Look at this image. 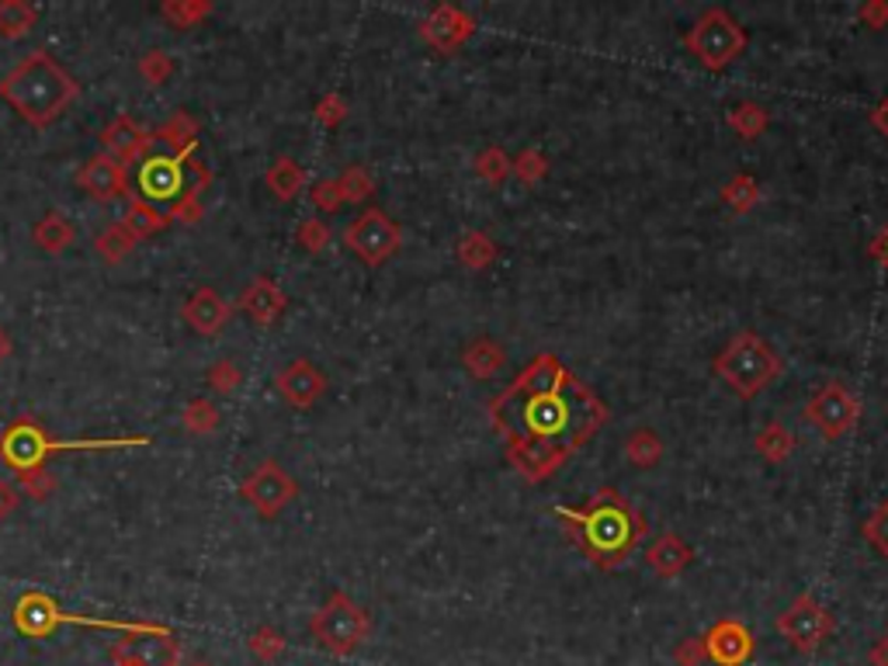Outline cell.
I'll use <instances>...</instances> for the list:
<instances>
[{
    "mask_svg": "<svg viewBox=\"0 0 888 666\" xmlns=\"http://www.w3.org/2000/svg\"><path fill=\"white\" fill-rule=\"evenodd\" d=\"M493 420L507 434L510 466L541 483L605 427L608 407L559 358L541 355L493 402Z\"/></svg>",
    "mask_w": 888,
    "mask_h": 666,
    "instance_id": "6da1fadb",
    "label": "cell"
},
{
    "mask_svg": "<svg viewBox=\"0 0 888 666\" xmlns=\"http://www.w3.org/2000/svg\"><path fill=\"white\" fill-rule=\"evenodd\" d=\"M556 514L566 520V531L580 545V553L600 569L621 566L649 531L646 517L618 489H597L583 507H559Z\"/></svg>",
    "mask_w": 888,
    "mask_h": 666,
    "instance_id": "7a4b0ae2",
    "label": "cell"
},
{
    "mask_svg": "<svg viewBox=\"0 0 888 666\" xmlns=\"http://www.w3.org/2000/svg\"><path fill=\"white\" fill-rule=\"evenodd\" d=\"M80 98L77 77L52 60L46 49L28 52L24 60L0 80V101H4L21 122L46 129Z\"/></svg>",
    "mask_w": 888,
    "mask_h": 666,
    "instance_id": "3957f363",
    "label": "cell"
},
{
    "mask_svg": "<svg viewBox=\"0 0 888 666\" xmlns=\"http://www.w3.org/2000/svg\"><path fill=\"white\" fill-rule=\"evenodd\" d=\"M711 368L722 382H729V389L739 399H754L778 379L785 365H781L775 347H770L760 334L739 330L719 351V358H715Z\"/></svg>",
    "mask_w": 888,
    "mask_h": 666,
    "instance_id": "277c9868",
    "label": "cell"
},
{
    "mask_svg": "<svg viewBox=\"0 0 888 666\" xmlns=\"http://www.w3.org/2000/svg\"><path fill=\"white\" fill-rule=\"evenodd\" d=\"M684 46L695 52V60L705 70L719 73L742 56V49H747V32H742V24L726 8H708L695 21L691 32L684 36Z\"/></svg>",
    "mask_w": 888,
    "mask_h": 666,
    "instance_id": "5b68a950",
    "label": "cell"
},
{
    "mask_svg": "<svg viewBox=\"0 0 888 666\" xmlns=\"http://www.w3.org/2000/svg\"><path fill=\"white\" fill-rule=\"evenodd\" d=\"M122 445H147V438L139 441H56L46 430H39L32 420H21L0 434V458L8 461L11 469L28 473V469H42L49 455L60 451H77V448H122Z\"/></svg>",
    "mask_w": 888,
    "mask_h": 666,
    "instance_id": "8992f818",
    "label": "cell"
},
{
    "mask_svg": "<svg viewBox=\"0 0 888 666\" xmlns=\"http://www.w3.org/2000/svg\"><path fill=\"white\" fill-rule=\"evenodd\" d=\"M309 635L333 656H351L368 639V615L348 594H330L309 622Z\"/></svg>",
    "mask_w": 888,
    "mask_h": 666,
    "instance_id": "52a82bcc",
    "label": "cell"
},
{
    "mask_svg": "<svg viewBox=\"0 0 888 666\" xmlns=\"http://www.w3.org/2000/svg\"><path fill=\"white\" fill-rule=\"evenodd\" d=\"M343 247H348L361 265L382 268L403 247V229H399L382 209L368 206L348 226H343Z\"/></svg>",
    "mask_w": 888,
    "mask_h": 666,
    "instance_id": "ba28073f",
    "label": "cell"
},
{
    "mask_svg": "<svg viewBox=\"0 0 888 666\" xmlns=\"http://www.w3.org/2000/svg\"><path fill=\"white\" fill-rule=\"evenodd\" d=\"M837 628V618L826 604H819L812 594H798L778 618V632L788 639L791 649L798 653H812L819 649Z\"/></svg>",
    "mask_w": 888,
    "mask_h": 666,
    "instance_id": "9c48e42d",
    "label": "cell"
},
{
    "mask_svg": "<svg viewBox=\"0 0 888 666\" xmlns=\"http://www.w3.org/2000/svg\"><path fill=\"white\" fill-rule=\"evenodd\" d=\"M240 497L261 514L265 520H275L285 507H292L299 497V483L292 473L275 458H265L243 483H240Z\"/></svg>",
    "mask_w": 888,
    "mask_h": 666,
    "instance_id": "30bf717a",
    "label": "cell"
},
{
    "mask_svg": "<svg viewBox=\"0 0 888 666\" xmlns=\"http://www.w3.org/2000/svg\"><path fill=\"white\" fill-rule=\"evenodd\" d=\"M806 420L822 434L826 441H837L857 427V420H861V399H857L844 382H826L806 402Z\"/></svg>",
    "mask_w": 888,
    "mask_h": 666,
    "instance_id": "8fae6325",
    "label": "cell"
},
{
    "mask_svg": "<svg viewBox=\"0 0 888 666\" xmlns=\"http://www.w3.org/2000/svg\"><path fill=\"white\" fill-rule=\"evenodd\" d=\"M114 666H178L181 663V646L174 635L163 628L136 625L126 639L111 646Z\"/></svg>",
    "mask_w": 888,
    "mask_h": 666,
    "instance_id": "7c38bea8",
    "label": "cell"
},
{
    "mask_svg": "<svg viewBox=\"0 0 888 666\" xmlns=\"http://www.w3.org/2000/svg\"><path fill=\"white\" fill-rule=\"evenodd\" d=\"M476 36V21L455 4H441L420 21V39L438 49L441 56H451Z\"/></svg>",
    "mask_w": 888,
    "mask_h": 666,
    "instance_id": "4fadbf2b",
    "label": "cell"
},
{
    "mask_svg": "<svg viewBox=\"0 0 888 666\" xmlns=\"http://www.w3.org/2000/svg\"><path fill=\"white\" fill-rule=\"evenodd\" d=\"M705 649L715 666H747L757 643H754V632L739 618H722L705 632Z\"/></svg>",
    "mask_w": 888,
    "mask_h": 666,
    "instance_id": "5bb4252c",
    "label": "cell"
},
{
    "mask_svg": "<svg viewBox=\"0 0 888 666\" xmlns=\"http://www.w3.org/2000/svg\"><path fill=\"white\" fill-rule=\"evenodd\" d=\"M275 389L292 410H309L312 402L327 392V375L312 361L296 358V361H289L275 375Z\"/></svg>",
    "mask_w": 888,
    "mask_h": 666,
    "instance_id": "9a60e30c",
    "label": "cell"
},
{
    "mask_svg": "<svg viewBox=\"0 0 888 666\" xmlns=\"http://www.w3.org/2000/svg\"><path fill=\"white\" fill-rule=\"evenodd\" d=\"M77 185L83 195H91L94 201H114L126 195V163H119L111 153H94L80 163L77 170Z\"/></svg>",
    "mask_w": 888,
    "mask_h": 666,
    "instance_id": "2e32d148",
    "label": "cell"
},
{
    "mask_svg": "<svg viewBox=\"0 0 888 666\" xmlns=\"http://www.w3.org/2000/svg\"><path fill=\"white\" fill-rule=\"evenodd\" d=\"M229 316H233V306H229L219 288H212V285L194 288L184 302V324L198 337H219V330L229 324Z\"/></svg>",
    "mask_w": 888,
    "mask_h": 666,
    "instance_id": "e0dca14e",
    "label": "cell"
},
{
    "mask_svg": "<svg viewBox=\"0 0 888 666\" xmlns=\"http://www.w3.org/2000/svg\"><path fill=\"white\" fill-rule=\"evenodd\" d=\"M184 157H147L139 170V185L147 201H178L184 188Z\"/></svg>",
    "mask_w": 888,
    "mask_h": 666,
    "instance_id": "ac0fdd59",
    "label": "cell"
},
{
    "mask_svg": "<svg viewBox=\"0 0 888 666\" xmlns=\"http://www.w3.org/2000/svg\"><path fill=\"white\" fill-rule=\"evenodd\" d=\"M101 142H104V153H111L119 163H136L147 157L153 136L142 129L132 115H119V119H111L101 132Z\"/></svg>",
    "mask_w": 888,
    "mask_h": 666,
    "instance_id": "d6986e66",
    "label": "cell"
},
{
    "mask_svg": "<svg viewBox=\"0 0 888 666\" xmlns=\"http://www.w3.org/2000/svg\"><path fill=\"white\" fill-rule=\"evenodd\" d=\"M285 306H289V296L281 292V285L275 278H253L243 296H240V309L247 312V320L257 327H271L281 320Z\"/></svg>",
    "mask_w": 888,
    "mask_h": 666,
    "instance_id": "ffe728a7",
    "label": "cell"
},
{
    "mask_svg": "<svg viewBox=\"0 0 888 666\" xmlns=\"http://www.w3.org/2000/svg\"><path fill=\"white\" fill-rule=\"evenodd\" d=\"M691 559H695V548L674 531H663L646 548V563L660 580H674V576H680L687 566H691Z\"/></svg>",
    "mask_w": 888,
    "mask_h": 666,
    "instance_id": "44dd1931",
    "label": "cell"
},
{
    "mask_svg": "<svg viewBox=\"0 0 888 666\" xmlns=\"http://www.w3.org/2000/svg\"><path fill=\"white\" fill-rule=\"evenodd\" d=\"M73 240H77L73 222H70L63 212H56V209H49V212L36 222V229H32V243H36L42 254H49V257L67 254V250L73 247Z\"/></svg>",
    "mask_w": 888,
    "mask_h": 666,
    "instance_id": "7402d4cb",
    "label": "cell"
},
{
    "mask_svg": "<svg viewBox=\"0 0 888 666\" xmlns=\"http://www.w3.org/2000/svg\"><path fill=\"white\" fill-rule=\"evenodd\" d=\"M462 365L472 379L486 382V379H493V375H500V368L507 365V351H503V344H497L493 337H476L462 351Z\"/></svg>",
    "mask_w": 888,
    "mask_h": 666,
    "instance_id": "603a6c76",
    "label": "cell"
},
{
    "mask_svg": "<svg viewBox=\"0 0 888 666\" xmlns=\"http://www.w3.org/2000/svg\"><path fill=\"white\" fill-rule=\"evenodd\" d=\"M265 185H268V191H271L278 201H296V198L306 191V185H309V173H306V167H302L299 160H292V157H278V160L268 167V173H265Z\"/></svg>",
    "mask_w": 888,
    "mask_h": 666,
    "instance_id": "cb8c5ba5",
    "label": "cell"
},
{
    "mask_svg": "<svg viewBox=\"0 0 888 666\" xmlns=\"http://www.w3.org/2000/svg\"><path fill=\"white\" fill-rule=\"evenodd\" d=\"M14 622L28 635H46L56 622H67V615L56 612V604L42 594H24L14 607Z\"/></svg>",
    "mask_w": 888,
    "mask_h": 666,
    "instance_id": "d4e9b609",
    "label": "cell"
},
{
    "mask_svg": "<svg viewBox=\"0 0 888 666\" xmlns=\"http://www.w3.org/2000/svg\"><path fill=\"white\" fill-rule=\"evenodd\" d=\"M122 226L129 229V233H132L136 240H147V237H153V233H163V229L170 226V216L160 212V209L153 206V201H147V198H132L129 206H126Z\"/></svg>",
    "mask_w": 888,
    "mask_h": 666,
    "instance_id": "484cf974",
    "label": "cell"
},
{
    "mask_svg": "<svg viewBox=\"0 0 888 666\" xmlns=\"http://www.w3.org/2000/svg\"><path fill=\"white\" fill-rule=\"evenodd\" d=\"M455 257H458V265H466L469 271H486L500 257V247L493 237H486L482 229H469V233L455 243Z\"/></svg>",
    "mask_w": 888,
    "mask_h": 666,
    "instance_id": "4316f807",
    "label": "cell"
},
{
    "mask_svg": "<svg viewBox=\"0 0 888 666\" xmlns=\"http://www.w3.org/2000/svg\"><path fill=\"white\" fill-rule=\"evenodd\" d=\"M39 8H32L28 0H0V39L18 42L36 28Z\"/></svg>",
    "mask_w": 888,
    "mask_h": 666,
    "instance_id": "83f0119b",
    "label": "cell"
},
{
    "mask_svg": "<svg viewBox=\"0 0 888 666\" xmlns=\"http://www.w3.org/2000/svg\"><path fill=\"white\" fill-rule=\"evenodd\" d=\"M181 424H184L188 434H194V438H209V434L219 430L222 414H219V407H216V399H209V396H194V399L184 402Z\"/></svg>",
    "mask_w": 888,
    "mask_h": 666,
    "instance_id": "f1b7e54d",
    "label": "cell"
},
{
    "mask_svg": "<svg viewBox=\"0 0 888 666\" xmlns=\"http://www.w3.org/2000/svg\"><path fill=\"white\" fill-rule=\"evenodd\" d=\"M157 139H163L170 150H174V157H184L194 150V142H198V122L191 119L188 111H174L170 119L157 129Z\"/></svg>",
    "mask_w": 888,
    "mask_h": 666,
    "instance_id": "f546056e",
    "label": "cell"
},
{
    "mask_svg": "<svg viewBox=\"0 0 888 666\" xmlns=\"http://www.w3.org/2000/svg\"><path fill=\"white\" fill-rule=\"evenodd\" d=\"M136 237L129 233V229L122 222H111L108 229H101V233L94 237V254L104 260V265H122V260L136 250Z\"/></svg>",
    "mask_w": 888,
    "mask_h": 666,
    "instance_id": "4dcf8cb0",
    "label": "cell"
},
{
    "mask_svg": "<svg viewBox=\"0 0 888 666\" xmlns=\"http://www.w3.org/2000/svg\"><path fill=\"white\" fill-rule=\"evenodd\" d=\"M767 126H770V115H767V108L757 105V101H739V105L729 111V129H732L739 139H747V142L760 139V136L767 132Z\"/></svg>",
    "mask_w": 888,
    "mask_h": 666,
    "instance_id": "1f68e13d",
    "label": "cell"
},
{
    "mask_svg": "<svg viewBox=\"0 0 888 666\" xmlns=\"http://www.w3.org/2000/svg\"><path fill=\"white\" fill-rule=\"evenodd\" d=\"M625 455H628V461H632V466H639V469H652L656 461L663 458V441H660V434L649 430V427L632 430V434H628V438H625Z\"/></svg>",
    "mask_w": 888,
    "mask_h": 666,
    "instance_id": "d6a6232c",
    "label": "cell"
},
{
    "mask_svg": "<svg viewBox=\"0 0 888 666\" xmlns=\"http://www.w3.org/2000/svg\"><path fill=\"white\" fill-rule=\"evenodd\" d=\"M754 448L760 451V458H767V461H785L791 451H795V434L785 427V424H778V420H770L760 434H757V441H754Z\"/></svg>",
    "mask_w": 888,
    "mask_h": 666,
    "instance_id": "836d02e7",
    "label": "cell"
},
{
    "mask_svg": "<svg viewBox=\"0 0 888 666\" xmlns=\"http://www.w3.org/2000/svg\"><path fill=\"white\" fill-rule=\"evenodd\" d=\"M337 185H340L343 201H351V206H365V201L376 195V178H371V170L365 163H351L337 178Z\"/></svg>",
    "mask_w": 888,
    "mask_h": 666,
    "instance_id": "e575fe53",
    "label": "cell"
},
{
    "mask_svg": "<svg viewBox=\"0 0 888 666\" xmlns=\"http://www.w3.org/2000/svg\"><path fill=\"white\" fill-rule=\"evenodd\" d=\"M722 201L732 209V212H750L757 201H760V185L757 178H750V173H736V178H729L722 185Z\"/></svg>",
    "mask_w": 888,
    "mask_h": 666,
    "instance_id": "d590c367",
    "label": "cell"
},
{
    "mask_svg": "<svg viewBox=\"0 0 888 666\" xmlns=\"http://www.w3.org/2000/svg\"><path fill=\"white\" fill-rule=\"evenodd\" d=\"M212 14L209 0H167L160 8V18L170 21L174 28H194L198 21H206Z\"/></svg>",
    "mask_w": 888,
    "mask_h": 666,
    "instance_id": "8d00e7d4",
    "label": "cell"
},
{
    "mask_svg": "<svg viewBox=\"0 0 888 666\" xmlns=\"http://www.w3.org/2000/svg\"><path fill=\"white\" fill-rule=\"evenodd\" d=\"M206 382L216 396H233L243 386V368L233 358H216L206 371Z\"/></svg>",
    "mask_w": 888,
    "mask_h": 666,
    "instance_id": "74e56055",
    "label": "cell"
},
{
    "mask_svg": "<svg viewBox=\"0 0 888 666\" xmlns=\"http://www.w3.org/2000/svg\"><path fill=\"white\" fill-rule=\"evenodd\" d=\"M476 173H479L486 185H503L510 173H513V160L500 147H486L476 157Z\"/></svg>",
    "mask_w": 888,
    "mask_h": 666,
    "instance_id": "f35d334b",
    "label": "cell"
},
{
    "mask_svg": "<svg viewBox=\"0 0 888 666\" xmlns=\"http://www.w3.org/2000/svg\"><path fill=\"white\" fill-rule=\"evenodd\" d=\"M296 240L306 254H323L330 243H333V229L330 222H323L320 216H312V219H302L299 229H296Z\"/></svg>",
    "mask_w": 888,
    "mask_h": 666,
    "instance_id": "ab89813d",
    "label": "cell"
},
{
    "mask_svg": "<svg viewBox=\"0 0 888 666\" xmlns=\"http://www.w3.org/2000/svg\"><path fill=\"white\" fill-rule=\"evenodd\" d=\"M139 77L153 83V87H163L170 77H174V60H170V52L167 49H150V52H142V60H139Z\"/></svg>",
    "mask_w": 888,
    "mask_h": 666,
    "instance_id": "60d3db41",
    "label": "cell"
},
{
    "mask_svg": "<svg viewBox=\"0 0 888 666\" xmlns=\"http://www.w3.org/2000/svg\"><path fill=\"white\" fill-rule=\"evenodd\" d=\"M546 173H549V157L541 153V150H525V153L513 157V178L525 181L528 188L538 185L541 178H546Z\"/></svg>",
    "mask_w": 888,
    "mask_h": 666,
    "instance_id": "b9f144b4",
    "label": "cell"
},
{
    "mask_svg": "<svg viewBox=\"0 0 888 666\" xmlns=\"http://www.w3.org/2000/svg\"><path fill=\"white\" fill-rule=\"evenodd\" d=\"M209 185H202V181H194V188H188L178 201H174V212H170V219H178V222H184V226H194L198 219H202V191H206Z\"/></svg>",
    "mask_w": 888,
    "mask_h": 666,
    "instance_id": "7bdbcfd3",
    "label": "cell"
},
{
    "mask_svg": "<svg viewBox=\"0 0 888 666\" xmlns=\"http://www.w3.org/2000/svg\"><path fill=\"white\" fill-rule=\"evenodd\" d=\"M312 119H317L320 126L327 129H337L343 119H348V101H343V95L330 91L317 101V108H312Z\"/></svg>",
    "mask_w": 888,
    "mask_h": 666,
    "instance_id": "ee69618b",
    "label": "cell"
},
{
    "mask_svg": "<svg viewBox=\"0 0 888 666\" xmlns=\"http://www.w3.org/2000/svg\"><path fill=\"white\" fill-rule=\"evenodd\" d=\"M865 538L878 548V553L888 559V500L885 504H878L871 514H868V520H865Z\"/></svg>",
    "mask_w": 888,
    "mask_h": 666,
    "instance_id": "f6af8a7d",
    "label": "cell"
},
{
    "mask_svg": "<svg viewBox=\"0 0 888 666\" xmlns=\"http://www.w3.org/2000/svg\"><path fill=\"white\" fill-rule=\"evenodd\" d=\"M309 201H312V206H317L323 216L337 212V209L343 206V195H340L337 178H327V181H317V185H312V188H309Z\"/></svg>",
    "mask_w": 888,
    "mask_h": 666,
    "instance_id": "bcb514c9",
    "label": "cell"
},
{
    "mask_svg": "<svg viewBox=\"0 0 888 666\" xmlns=\"http://www.w3.org/2000/svg\"><path fill=\"white\" fill-rule=\"evenodd\" d=\"M18 483H21L24 494L32 497V500H39V504H42V500H49V497H52V489H56V479L49 476V469H46V466H42V469H28V473H21V476H18Z\"/></svg>",
    "mask_w": 888,
    "mask_h": 666,
    "instance_id": "7dc6e473",
    "label": "cell"
},
{
    "mask_svg": "<svg viewBox=\"0 0 888 666\" xmlns=\"http://www.w3.org/2000/svg\"><path fill=\"white\" fill-rule=\"evenodd\" d=\"M674 659H677V666H701V659H708L705 635H691V639H684L674 649Z\"/></svg>",
    "mask_w": 888,
    "mask_h": 666,
    "instance_id": "c3c4849f",
    "label": "cell"
},
{
    "mask_svg": "<svg viewBox=\"0 0 888 666\" xmlns=\"http://www.w3.org/2000/svg\"><path fill=\"white\" fill-rule=\"evenodd\" d=\"M250 646H253V653H257V656L275 659V656L281 653V646H285V643H281V635H278L275 628H261V632L253 635V643H250Z\"/></svg>",
    "mask_w": 888,
    "mask_h": 666,
    "instance_id": "681fc988",
    "label": "cell"
},
{
    "mask_svg": "<svg viewBox=\"0 0 888 666\" xmlns=\"http://www.w3.org/2000/svg\"><path fill=\"white\" fill-rule=\"evenodd\" d=\"M857 18H861L865 28H885L888 24V4L885 0H868V4H861V11H857Z\"/></svg>",
    "mask_w": 888,
    "mask_h": 666,
    "instance_id": "f907efd6",
    "label": "cell"
},
{
    "mask_svg": "<svg viewBox=\"0 0 888 666\" xmlns=\"http://www.w3.org/2000/svg\"><path fill=\"white\" fill-rule=\"evenodd\" d=\"M18 504H21V489H18L14 483H4V479H0V517L14 514Z\"/></svg>",
    "mask_w": 888,
    "mask_h": 666,
    "instance_id": "816d5d0a",
    "label": "cell"
},
{
    "mask_svg": "<svg viewBox=\"0 0 888 666\" xmlns=\"http://www.w3.org/2000/svg\"><path fill=\"white\" fill-rule=\"evenodd\" d=\"M868 254H871V257L878 260V265H881V268L888 271V222H885V226L878 229V237L871 240Z\"/></svg>",
    "mask_w": 888,
    "mask_h": 666,
    "instance_id": "f5cc1de1",
    "label": "cell"
},
{
    "mask_svg": "<svg viewBox=\"0 0 888 666\" xmlns=\"http://www.w3.org/2000/svg\"><path fill=\"white\" fill-rule=\"evenodd\" d=\"M871 126L888 139V98H881V101L871 108Z\"/></svg>",
    "mask_w": 888,
    "mask_h": 666,
    "instance_id": "db71d44e",
    "label": "cell"
},
{
    "mask_svg": "<svg viewBox=\"0 0 888 666\" xmlns=\"http://www.w3.org/2000/svg\"><path fill=\"white\" fill-rule=\"evenodd\" d=\"M871 666H888V632L881 635V643L871 649Z\"/></svg>",
    "mask_w": 888,
    "mask_h": 666,
    "instance_id": "11a10c76",
    "label": "cell"
},
{
    "mask_svg": "<svg viewBox=\"0 0 888 666\" xmlns=\"http://www.w3.org/2000/svg\"><path fill=\"white\" fill-rule=\"evenodd\" d=\"M11 355H14V340H11V334L4 327H0V365H4Z\"/></svg>",
    "mask_w": 888,
    "mask_h": 666,
    "instance_id": "9f6ffc18",
    "label": "cell"
},
{
    "mask_svg": "<svg viewBox=\"0 0 888 666\" xmlns=\"http://www.w3.org/2000/svg\"><path fill=\"white\" fill-rule=\"evenodd\" d=\"M191 666H212V663H202V659H198V663H191Z\"/></svg>",
    "mask_w": 888,
    "mask_h": 666,
    "instance_id": "6f0895ef",
    "label": "cell"
}]
</instances>
